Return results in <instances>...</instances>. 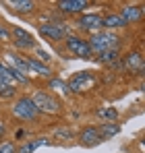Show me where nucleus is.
I'll return each instance as SVG.
<instances>
[{
	"instance_id": "obj_1",
	"label": "nucleus",
	"mask_w": 145,
	"mask_h": 153,
	"mask_svg": "<svg viewBox=\"0 0 145 153\" xmlns=\"http://www.w3.org/2000/svg\"><path fill=\"white\" fill-rule=\"evenodd\" d=\"M120 42L122 39L118 37L116 31H106V29H102V31H97V33L87 37V44H89L93 56L96 54H102V52H106V50H118L120 48Z\"/></svg>"
},
{
	"instance_id": "obj_2",
	"label": "nucleus",
	"mask_w": 145,
	"mask_h": 153,
	"mask_svg": "<svg viewBox=\"0 0 145 153\" xmlns=\"http://www.w3.org/2000/svg\"><path fill=\"white\" fill-rule=\"evenodd\" d=\"M10 114L17 120H23V122H35L40 118V112H37L35 103L31 100V95H19L15 100V103L10 105Z\"/></svg>"
},
{
	"instance_id": "obj_3",
	"label": "nucleus",
	"mask_w": 145,
	"mask_h": 153,
	"mask_svg": "<svg viewBox=\"0 0 145 153\" xmlns=\"http://www.w3.org/2000/svg\"><path fill=\"white\" fill-rule=\"evenodd\" d=\"M31 100H33V103H35V108H37L40 114H60L62 112L60 100L54 93H50V91L37 89V91H33Z\"/></svg>"
},
{
	"instance_id": "obj_4",
	"label": "nucleus",
	"mask_w": 145,
	"mask_h": 153,
	"mask_svg": "<svg viewBox=\"0 0 145 153\" xmlns=\"http://www.w3.org/2000/svg\"><path fill=\"white\" fill-rule=\"evenodd\" d=\"M64 46H67L69 54H72L75 58H83V60H91L93 58L91 48L87 44V37H81L77 33H71V35L64 37Z\"/></svg>"
},
{
	"instance_id": "obj_5",
	"label": "nucleus",
	"mask_w": 145,
	"mask_h": 153,
	"mask_svg": "<svg viewBox=\"0 0 145 153\" xmlns=\"http://www.w3.org/2000/svg\"><path fill=\"white\" fill-rule=\"evenodd\" d=\"M10 44L15 46V52L17 50H35L37 48V42H35L33 33L23 29V27H13L10 29Z\"/></svg>"
},
{
	"instance_id": "obj_6",
	"label": "nucleus",
	"mask_w": 145,
	"mask_h": 153,
	"mask_svg": "<svg viewBox=\"0 0 145 153\" xmlns=\"http://www.w3.org/2000/svg\"><path fill=\"white\" fill-rule=\"evenodd\" d=\"M75 27H77L79 31H83V33L93 35V33H97V31L104 29V27H102V15H99V13H83V15H79V19L75 21Z\"/></svg>"
},
{
	"instance_id": "obj_7",
	"label": "nucleus",
	"mask_w": 145,
	"mask_h": 153,
	"mask_svg": "<svg viewBox=\"0 0 145 153\" xmlns=\"http://www.w3.org/2000/svg\"><path fill=\"white\" fill-rule=\"evenodd\" d=\"M37 31L48 42H62L67 35H71V31L67 29L64 23H42L37 27Z\"/></svg>"
},
{
	"instance_id": "obj_8",
	"label": "nucleus",
	"mask_w": 145,
	"mask_h": 153,
	"mask_svg": "<svg viewBox=\"0 0 145 153\" xmlns=\"http://www.w3.org/2000/svg\"><path fill=\"white\" fill-rule=\"evenodd\" d=\"M96 83V76L89 71H81V73H75L71 76V81H67L69 85V93H81V91H87L91 85Z\"/></svg>"
},
{
	"instance_id": "obj_9",
	"label": "nucleus",
	"mask_w": 145,
	"mask_h": 153,
	"mask_svg": "<svg viewBox=\"0 0 145 153\" xmlns=\"http://www.w3.org/2000/svg\"><path fill=\"white\" fill-rule=\"evenodd\" d=\"M10 71H17V73H21V75L29 76V68H27V62H25V56L23 54H19V52L15 50H6L2 54V58H0ZM31 79V76H29Z\"/></svg>"
},
{
	"instance_id": "obj_10",
	"label": "nucleus",
	"mask_w": 145,
	"mask_h": 153,
	"mask_svg": "<svg viewBox=\"0 0 145 153\" xmlns=\"http://www.w3.org/2000/svg\"><path fill=\"white\" fill-rule=\"evenodd\" d=\"M93 2L89 0H60L56 2V8L62 13V15H83L85 8H89Z\"/></svg>"
},
{
	"instance_id": "obj_11",
	"label": "nucleus",
	"mask_w": 145,
	"mask_h": 153,
	"mask_svg": "<svg viewBox=\"0 0 145 153\" xmlns=\"http://www.w3.org/2000/svg\"><path fill=\"white\" fill-rule=\"evenodd\" d=\"M118 15L122 17V21L126 23V27L137 25V23H141V19H143V4H124Z\"/></svg>"
},
{
	"instance_id": "obj_12",
	"label": "nucleus",
	"mask_w": 145,
	"mask_h": 153,
	"mask_svg": "<svg viewBox=\"0 0 145 153\" xmlns=\"http://www.w3.org/2000/svg\"><path fill=\"white\" fill-rule=\"evenodd\" d=\"M79 143H81L83 147H87V149L97 147V145L102 143V139H99V134H97V128L93 126V124L83 126V128H81V132H79Z\"/></svg>"
},
{
	"instance_id": "obj_13",
	"label": "nucleus",
	"mask_w": 145,
	"mask_h": 153,
	"mask_svg": "<svg viewBox=\"0 0 145 153\" xmlns=\"http://www.w3.org/2000/svg\"><path fill=\"white\" fill-rule=\"evenodd\" d=\"M122 64H124V68L133 75V73H137V75H143V56H141V52L133 50L129 52L124 58H120Z\"/></svg>"
},
{
	"instance_id": "obj_14",
	"label": "nucleus",
	"mask_w": 145,
	"mask_h": 153,
	"mask_svg": "<svg viewBox=\"0 0 145 153\" xmlns=\"http://www.w3.org/2000/svg\"><path fill=\"white\" fill-rule=\"evenodd\" d=\"M25 62H27V68H29V76L37 75L42 79H52L54 76V71L50 68V64H44V62H40L35 58H27V56H25Z\"/></svg>"
},
{
	"instance_id": "obj_15",
	"label": "nucleus",
	"mask_w": 145,
	"mask_h": 153,
	"mask_svg": "<svg viewBox=\"0 0 145 153\" xmlns=\"http://www.w3.org/2000/svg\"><path fill=\"white\" fill-rule=\"evenodd\" d=\"M4 6H8L17 15H31L37 10V2L33 0H13V2H4Z\"/></svg>"
},
{
	"instance_id": "obj_16",
	"label": "nucleus",
	"mask_w": 145,
	"mask_h": 153,
	"mask_svg": "<svg viewBox=\"0 0 145 153\" xmlns=\"http://www.w3.org/2000/svg\"><path fill=\"white\" fill-rule=\"evenodd\" d=\"M102 27L106 31H116V29H124L126 23L122 21L118 13H108V15H102Z\"/></svg>"
},
{
	"instance_id": "obj_17",
	"label": "nucleus",
	"mask_w": 145,
	"mask_h": 153,
	"mask_svg": "<svg viewBox=\"0 0 145 153\" xmlns=\"http://www.w3.org/2000/svg\"><path fill=\"white\" fill-rule=\"evenodd\" d=\"M96 128H97V134H99L102 143L108 141V139H112V137H116V134L120 132V124H118V122H102V124H97Z\"/></svg>"
},
{
	"instance_id": "obj_18",
	"label": "nucleus",
	"mask_w": 145,
	"mask_h": 153,
	"mask_svg": "<svg viewBox=\"0 0 145 153\" xmlns=\"http://www.w3.org/2000/svg\"><path fill=\"white\" fill-rule=\"evenodd\" d=\"M96 60L99 64L114 66V64H118V60H120V52L118 50H106V52H102V54H96Z\"/></svg>"
},
{
	"instance_id": "obj_19",
	"label": "nucleus",
	"mask_w": 145,
	"mask_h": 153,
	"mask_svg": "<svg viewBox=\"0 0 145 153\" xmlns=\"http://www.w3.org/2000/svg\"><path fill=\"white\" fill-rule=\"evenodd\" d=\"M48 89H50V93L56 91V93L69 95V85H67V81L60 79V76H52V79H48Z\"/></svg>"
},
{
	"instance_id": "obj_20",
	"label": "nucleus",
	"mask_w": 145,
	"mask_h": 153,
	"mask_svg": "<svg viewBox=\"0 0 145 153\" xmlns=\"http://www.w3.org/2000/svg\"><path fill=\"white\" fill-rule=\"evenodd\" d=\"M97 118H102L104 122H118V110L112 108V105H106V108H99L96 112Z\"/></svg>"
},
{
	"instance_id": "obj_21",
	"label": "nucleus",
	"mask_w": 145,
	"mask_h": 153,
	"mask_svg": "<svg viewBox=\"0 0 145 153\" xmlns=\"http://www.w3.org/2000/svg\"><path fill=\"white\" fill-rule=\"evenodd\" d=\"M46 143H48L46 137H40V139H35V141H27L21 147H17V153H33L37 147H42V145H46Z\"/></svg>"
},
{
	"instance_id": "obj_22",
	"label": "nucleus",
	"mask_w": 145,
	"mask_h": 153,
	"mask_svg": "<svg viewBox=\"0 0 145 153\" xmlns=\"http://www.w3.org/2000/svg\"><path fill=\"white\" fill-rule=\"evenodd\" d=\"M17 85L0 83V100H17Z\"/></svg>"
},
{
	"instance_id": "obj_23",
	"label": "nucleus",
	"mask_w": 145,
	"mask_h": 153,
	"mask_svg": "<svg viewBox=\"0 0 145 153\" xmlns=\"http://www.w3.org/2000/svg\"><path fill=\"white\" fill-rule=\"evenodd\" d=\"M0 83H8V85H17L15 83V73L0 60Z\"/></svg>"
},
{
	"instance_id": "obj_24",
	"label": "nucleus",
	"mask_w": 145,
	"mask_h": 153,
	"mask_svg": "<svg viewBox=\"0 0 145 153\" xmlns=\"http://www.w3.org/2000/svg\"><path fill=\"white\" fill-rule=\"evenodd\" d=\"M33 54L37 56L35 60H40V62H44V64H48L50 60H52V54H50V52H46V50H42V48H35V50H33Z\"/></svg>"
},
{
	"instance_id": "obj_25",
	"label": "nucleus",
	"mask_w": 145,
	"mask_h": 153,
	"mask_svg": "<svg viewBox=\"0 0 145 153\" xmlns=\"http://www.w3.org/2000/svg\"><path fill=\"white\" fill-rule=\"evenodd\" d=\"M0 153H17V143H13V141H0Z\"/></svg>"
},
{
	"instance_id": "obj_26",
	"label": "nucleus",
	"mask_w": 145,
	"mask_h": 153,
	"mask_svg": "<svg viewBox=\"0 0 145 153\" xmlns=\"http://www.w3.org/2000/svg\"><path fill=\"white\" fill-rule=\"evenodd\" d=\"M0 44H10V29L0 23Z\"/></svg>"
},
{
	"instance_id": "obj_27",
	"label": "nucleus",
	"mask_w": 145,
	"mask_h": 153,
	"mask_svg": "<svg viewBox=\"0 0 145 153\" xmlns=\"http://www.w3.org/2000/svg\"><path fill=\"white\" fill-rule=\"evenodd\" d=\"M56 137H58V139H67V141H71L72 137H75V132H72L71 128L67 126H62V128H58V130H56Z\"/></svg>"
},
{
	"instance_id": "obj_28",
	"label": "nucleus",
	"mask_w": 145,
	"mask_h": 153,
	"mask_svg": "<svg viewBox=\"0 0 145 153\" xmlns=\"http://www.w3.org/2000/svg\"><path fill=\"white\" fill-rule=\"evenodd\" d=\"M4 137H6V122L0 120V141H4Z\"/></svg>"
}]
</instances>
